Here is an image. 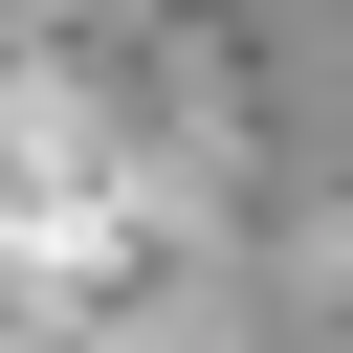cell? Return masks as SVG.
<instances>
[{"instance_id":"6da1fadb","label":"cell","mask_w":353,"mask_h":353,"mask_svg":"<svg viewBox=\"0 0 353 353\" xmlns=\"http://www.w3.org/2000/svg\"><path fill=\"white\" fill-rule=\"evenodd\" d=\"M0 353H353V0H0Z\"/></svg>"}]
</instances>
